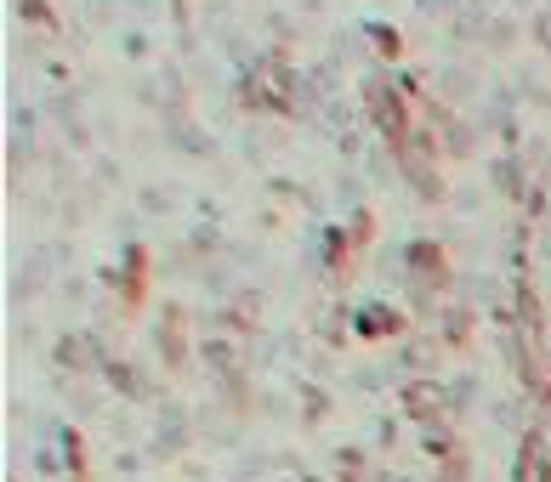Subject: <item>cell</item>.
<instances>
[{
  "instance_id": "1",
  "label": "cell",
  "mask_w": 551,
  "mask_h": 482,
  "mask_svg": "<svg viewBox=\"0 0 551 482\" xmlns=\"http://www.w3.org/2000/svg\"><path fill=\"white\" fill-rule=\"evenodd\" d=\"M517 482H551V460H546V454H540V437H534V443H529V465L517 471Z\"/></svg>"
},
{
  "instance_id": "2",
  "label": "cell",
  "mask_w": 551,
  "mask_h": 482,
  "mask_svg": "<svg viewBox=\"0 0 551 482\" xmlns=\"http://www.w3.org/2000/svg\"><path fill=\"white\" fill-rule=\"evenodd\" d=\"M364 324H370V335H387V329H392V312H364Z\"/></svg>"
}]
</instances>
